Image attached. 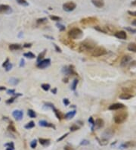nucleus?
Listing matches in <instances>:
<instances>
[{"label": "nucleus", "instance_id": "nucleus-1", "mask_svg": "<svg viewBox=\"0 0 136 150\" xmlns=\"http://www.w3.org/2000/svg\"><path fill=\"white\" fill-rule=\"evenodd\" d=\"M127 117H128V114L126 111H120V112L116 113L114 115L113 120L116 124H119L123 123L127 119Z\"/></svg>", "mask_w": 136, "mask_h": 150}, {"label": "nucleus", "instance_id": "nucleus-2", "mask_svg": "<svg viewBox=\"0 0 136 150\" xmlns=\"http://www.w3.org/2000/svg\"><path fill=\"white\" fill-rule=\"evenodd\" d=\"M82 31L77 27L73 28L71 29L69 32H68V36L70 38L73 39V40H77V39H80L82 37Z\"/></svg>", "mask_w": 136, "mask_h": 150}, {"label": "nucleus", "instance_id": "nucleus-3", "mask_svg": "<svg viewBox=\"0 0 136 150\" xmlns=\"http://www.w3.org/2000/svg\"><path fill=\"white\" fill-rule=\"evenodd\" d=\"M107 50L102 47V46H98V47H96L93 50H92V56L94 57H100V56H103L104 55L107 54Z\"/></svg>", "mask_w": 136, "mask_h": 150}, {"label": "nucleus", "instance_id": "nucleus-4", "mask_svg": "<svg viewBox=\"0 0 136 150\" xmlns=\"http://www.w3.org/2000/svg\"><path fill=\"white\" fill-rule=\"evenodd\" d=\"M76 5L73 2H67L63 5L64 10L67 12H70L73 11L76 9Z\"/></svg>", "mask_w": 136, "mask_h": 150}, {"label": "nucleus", "instance_id": "nucleus-5", "mask_svg": "<svg viewBox=\"0 0 136 150\" xmlns=\"http://www.w3.org/2000/svg\"><path fill=\"white\" fill-rule=\"evenodd\" d=\"M50 65H51V60L49 58H47V59H43L39 62H38L37 67L40 69H44L50 66Z\"/></svg>", "mask_w": 136, "mask_h": 150}, {"label": "nucleus", "instance_id": "nucleus-6", "mask_svg": "<svg viewBox=\"0 0 136 150\" xmlns=\"http://www.w3.org/2000/svg\"><path fill=\"white\" fill-rule=\"evenodd\" d=\"M95 43L92 40H85L82 43V46L87 50H93L95 49Z\"/></svg>", "mask_w": 136, "mask_h": 150}, {"label": "nucleus", "instance_id": "nucleus-7", "mask_svg": "<svg viewBox=\"0 0 136 150\" xmlns=\"http://www.w3.org/2000/svg\"><path fill=\"white\" fill-rule=\"evenodd\" d=\"M12 12V8L8 5H0V13L10 14Z\"/></svg>", "mask_w": 136, "mask_h": 150}, {"label": "nucleus", "instance_id": "nucleus-8", "mask_svg": "<svg viewBox=\"0 0 136 150\" xmlns=\"http://www.w3.org/2000/svg\"><path fill=\"white\" fill-rule=\"evenodd\" d=\"M12 115H13V117H14L17 121H21V120L23 118L24 113H23V111H21V110H15V111H13Z\"/></svg>", "mask_w": 136, "mask_h": 150}, {"label": "nucleus", "instance_id": "nucleus-9", "mask_svg": "<svg viewBox=\"0 0 136 150\" xmlns=\"http://www.w3.org/2000/svg\"><path fill=\"white\" fill-rule=\"evenodd\" d=\"M98 19L93 17H90V18H86L84 19L81 20V23L83 24H93L95 22H97Z\"/></svg>", "mask_w": 136, "mask_h": 150}, {"label": "nucleus", "instance_id": "nucleus-10", "mask_svg": "<svg viewBox=\"0 0 136 150\" xmlns=\"http://www.w3.org/2000/svg\"><path fill=\"white\" fill-rule=\"evenodd\" d=\"M131 61V57L130 55H124V56L122 57V60H121L120 65H121V66H122V67L126 66Z\"/></svg>", "mask_w": 136, "mask_h": 150}, {"label": "nucleus", "instance_id": "nucleus-11", "mask_svg": "<svg viewBox=\"0 0 136 150\" xmlns=\"http://www.w3.org/2000/svg\"><path fill=\"white\" fill-rule=\"evenodd\" d=\"M114 36L119 40H125L127 38V35L126 33L124 31H117L115 33Z\"/></svg>", "mask_w": 136, "mask_h": 150}, {"label": "nucleus", "instance_id": "nucleus-12", "mask_svg": "<svg viewBox=\"0 0 136 150\" xmlns=\"http://www.w3.org/2000/svg\"><path fill=\"white\" fill-rule=\"evenodd\" d=\"M125 108V105L122 103H114L109 106V110H118Z\"/></svg>", "mask_w": 136, "mask_h": 150}, {"label": "nucleus", "instance_id": "nucleus-13", "mask_svg": "<svg viewBox=\"0 0 136 150\" xmlns=\"http://www.w3.org/2000/svg\"><path fill=\"white\" fill-rule=\"evenodd\" d=\"M136 146V142L135 141H128L125 143L121 145V148H130V147H135Z\"/></svg>", "mask_w": 136, "mask_h": 150}, {"label": "nucleus", "instance_id": "nucleus-14", "mask_svg": "<svg viewBox=\"0 0 136 150\" xmlns=\"http://www.w3.org/2000/svg\"><path fill=\"white\" fill-rule=\"evenodd\" d=\"M92 3L97 8H102L104 6V0H92Z\"/></svg>", "mask_w": 136, "mask_h": 150}, {"label": "nucleus", "instance_id": "nucleus-15", "mask_svg": "<svg viewBox=\"0 0 136 150\" xmlns=\"http://www.w3.org/2000/svg\"><path fill=\"white\" fill-rule=\"evenodd\" d=\"M113 134V132L110 130V129H108L104 133H103V139H108L112 137Z\"/></svg>", "mask_w": 136, "mask_h": 150}, {"label": "nucleus", "instance_id": "nucleus-16", "mask_svg": "<svg viewBox=\"0 0 136 150\" xmlns=\"http://www.w3.org/2000/svg\"><path fill=\"white\" fill-rule=\"evenodd\" d=\"M104 125V122L102 119L101 118H98L95 121V126L97 129H100L101 127H103Z\"/></svg>", "mask_w": 136, "mask_h": 150}, {"label": "nucleus", "instance_id": "nucleus-17", "mask_svg": "<svg viewBox=\"0 0 136 150\" xmlns=\"http://www.w3.org/2000/svg\"><path fill=\"white\" fill-rule=\"evenodd\" d=\"M132 97H133L132 95H131L129 93H122L119 96V98L120 99H122V100H128V99H129Z\"/></svg>", "mask_w": 136, "mask_h": 150}, {"label": "nucleus", "instance_id": "nucleus-18", "mask_svg": "<svg viewBox=\"0 0 136 150\" xmlns=\"http://www.w3.org/2000/svg\"><path fill=\"white\" fill-rule=\"evenodd\" d=\"M39 126H42V127H52L54 129H55V127L54 124H51V123H48L46 121H39Z\"/></svg>", "mask_w": 136, "mask_h": 150}, {"label": "nucleus", "instance_id": "nucleus-19", "mask_svg": "<svg viewBox=\"0 0 136 150\" xmlns=\"http://www.w3.org/2000/svg\"><path fill=\"white\" fill-rule=\"evenodd\" d=\"M76 111L75 110L71 111H69V112H67V113L64 115V118H65V119H67V120L72 119V118L76 115Z\"/></svg>", "mask_w": 136, "mask_h": 150}, {"label": "nucleus", "instance_id": "nucleus-20", "mask_svg": "<svg viewBox=\"0 0 136 150\" xmlns=\"http://www.w3.org/2000/svg\"><path fill=\"white\" fill-rule=\"evenodd\" d=\"M9 49L11 51H15V50H19L21 49V46L20 44H11L9 46Z\"/></svg>", "mask_w": 136, "mask_h": 150}, {"label": "nucleus", "instance_id": "nucleus-21", "mask_svg": "<svg viewBox=\"0 0 136 150\" xmlns=\"http://www.w3.org/2000/svg\"><path fill=\"white\" fill-rule=\"evenodd\" d=\"M128 50L131 51L132 52H136V43H131L128 46Z\"/></svg>", "mask_w": 136, "mask_h": 150}, {"label": "nucleus", "instance_id": "nucleus-22", "mask_svg": "<svg viewBox=\"0 0 136 150\" xmlns=\"http://www.w3.org/2000/svg\"><path fill=\"white\" fill-rule=\"evenodd\" d=\"M39 142L41 145H44V146H46V145H49L50 144V139H43V138H40L39 139Z\"/></svg>", "mask_w": 136, "mask_h": 150}, {"label": "nucleus", "instance_id": "nucleus-23", "mask_svg": "<svg viewBox=\"0 0 136 150\" xmlns=\"http://www.w3.org/2000/svg\"><path fill=\"white\" fill-rule=\"evenodd\" d=\"M9 83L11 85L16 86L17 84H18V83H19V80H18V79H17V78H15V77H12V78L9 80Z\"/></svg>", "mask_w": 136, "mask_h": 150}, {"label": "nucleus", "instance_id": "nucleus-24", "mask_svg": "<svg viewBox=\"0 0 136 150\" xmlns=\"http://www.w3.org/2000/svg\"><path fill=\"white\" fill-rule=\"evenodd\" d=\"M14 95H15L14 97H12V98H11V99H9V100L6 101V103H7V104H11V103H12V102L15 101V99L18 96H21V94H20V93H18V94H15V93Z\"/></svg>", "mask_w": 136, "mask_h": 150}, {"label": "nucleus", "instance_id": "nucleus-25", "mask_svg": "<svg viewBox=\"0 0 136 150\" xmlns=\"http://www.w3.org/2000/svg\"><path fill=\"white\" fill-rule=\"evenodd\" d=\"M27 114H28L29 117H31V118H35L36 117V114L35 111L32 109H29L28 111H27Z\"/></svg>", "mask_w": 136, "mask_h": 150}, {"label": "nucleus", "instance_id": "nucleus-26", "mask_svg": "<svg viewBox=\"0 0 136 150\" xmlns=\"http://www.w3.org/2000/svg\"><path fill=\"white\" fill-rule=\"evenodd\" d=\"M24 56L26 57V58H30V59H33V58H34L36 57L35 55H34L33 53H32V52H27V53H24Z\"/></svg>", "mask_w": 136, "mask_h": 150}, {"label": "nucleus", "instance_id": "nucleus-27", "mask_svg": "<svg viewBox=\"0 0 136 150\" xmlns=\"http://www.w3.org/2000/svg\"><path fill=\"white\" fill-rule=\"evenodd\" d=\"M46 50H44L42 52H41V53L39 55V56H38V58H37V63L39 62L40 61H42V59L44 58V56H45V55H46Z\"/></svg>", "mask_w": 136, "mask_h": 150}, {"label": "nucleus", "instance_id": "nucleus-28", "mask_svg": "<svg viewBox=\"0 0 136 150\" xmlns=\"http://www.w3.org/2000/svg\"><path fill=\"white\" fill-rule=\"evenodd\" d=\"M78 80H76V79H75L73 81V83H72V85H71V89L72 90H76V86H77V84H78Z\"/></svg>", "mask_w": 136, "mask_h": 150}, {"label": "nucleus", "instance_id": "nucleus-29", "mask_svg": "<svg viewBox=\"0 0 136 150\" xmlns=\"http://www.w3.org/2000/svg\"><path fill=\"white\" fill-rule=\"evenodd\" d=\"M16 1L19 5H21L24 6H28V5H29L26 0H16Z\"/></svg>", "mask_w": 136, "mask_h": 150}, {"label": "nucleus", "instance_id": "nucleus-30", "mask_svg": "<svg viewBox=\"0 0 136 150\" xmlns=\"http://www.w3.org/2000/svg\"><path fill=\"white\" fill-rule=\"evenodd\" d=\"M35 127V123L33 122V121H30V122H29L28 124H27L26 125H25V128L26 129H31V128H33V127Z\"/></svg>", "mask_w": 136, "mask_h": 150}, {"label": "nucleus", "instance_id": "nucleus-31", "mask_svg": "<svg viewBox=\"0 0 136 150\" xmlns=\"http://www.w3.org/2000/svg\"><path fill=\"white\" fill-rule=\"evenodd\" d=\"M53 110H54V111H55V113L56 117H57L59 120H61V119L62 118V114H61V113L58 110H57L56 108H54Z\"/></svg>", "mask_w": 136, "mask_h": 150}, {"label": "nucleus", "instance_id": "nucleus-32", "mask_svg": "<svg viewBox=\"0 0 136 150\" xmlns=\"http://www.w3.org/2000/svg\"><path fill=\"white\" fill-rule=\"evenodd\" d=\"M41 87L42 89H44L45 91H48L50 89V85L49 84H47V83H43L41 85Z\"/></svg>", "mask_w": 136, "mask_h": 150}, {"label": "nucleus", "instance_id": "nucleus-33", "mask_svg": "<svg viewBox=\"0 0 136 150\" xmlns=\"http://www.w3.org/2000/svg\"><path fill=\"white\" fill-rule=\"evenodd\" d=\"M50 18H51L52 21H59L61 20V18L58 17V16H55V15H51V16H50Z\"/></svg>", "mask_w": 136, "mask_h": 150}, {"label": "nucleus", "instance_id": "nucleus-34", "mask_svg": "<svg viewBox=\"0 0 136 150\" xmlns=\"http://www.w3.org/2000/svg\"><path fill=\"white\" fill-rule=\"evenodd\" d=\"M79 126H77V125H76V124H74V125H73V126H71L70 127V131H76V130H79Z\"/></svg>", "mask_w": 136, "mask_h": 150}, {"label": "nucleus", "instance_id": "nucleus-35", "mask_svg": "<svg viewBox=\"0 0 136 150\" xmlns=\"http://www.w3.org/2000/svg\"><path fill=\"white\" fill-rule=\"evenodd\" d=\"M46 21H47L46 18H39L36 21V22H37V24H42V23H45Z\"/></svg>", "mask_w": 136, "mask_h": 150}, {"label": "nucleus", "instance_id": "nucleus-36", "mask_svg": "<svg viewBox=\"0 0 136 150\" xmlns=\"http://www.w3.org/2000/svg\"><path fill=\"white\" fill-rule=\"evenodd\" d=\"M36 145H37V141H36V139H33V140L31 142V143H30V146H31L32 148H35L36 147Z\"/></svg>", "mask_w": 136, "mask_h": 150}, {"label": "nucleus", "instance_id": "nucleus-37", "mask_svg": "<svg viewBox=\"0 0 136 150\" xmlns=\"http://www.w3.org/2000/svg\"><path fill=\"white\" fill-rule=\"evenodd\" d=\"M12 67H13V65H12V63L9 62V63L5 67V68H6V71H9L12 68Z\"/></svg>", "mask_w": 136, "mask_h": 150}, {"label": "nucleus", "instance_id": "nucleus-38", "mask_svg": "<svg viewBox=\"0 0 136 150\" xmlns=\"http://www.w3.org/2000/svg\"><path fill=\"white\" fill-rule=\"evenodd\" d=\"M5 146H6L7 148H14V149H15V145H14L13 142L6 143V144H5Z\"/></svg>", "mask_w": 136, "mask_h": 150}, {"label": "nucleus", "instance_id": "nucleus-39", "mask_svg": "<svg viewBox=\"0 0 136 150\" xmlns=\"http://www.w3.org/2000/svg\"><path fill=\"white\" fill-rule=\"evenodd\" d=\"M88 122L92 125V130H94L93 129H94V126H95V121H94V120H93V117H89V119H88Z\"/></svg>", "mask_w": 136, "mask_h": 150}, {"label": "nucleus", "instance_id": "nucleus-40", "mask_svg": "<svg viewBox=\"0 0 136 150\" xmlns=\"http://www.w3.org/2000/svg\"><path fill=\"white\" fill-rule=\"evenodd\" d=\"M88 144H89V141L87 140V139H83V140H82V142H80V145H88Z\"/></svg>", "mask_w": 136, "mask_h": 150}, {"label": "nucleus", "instance_id": "nucleus-41", "mask_svg": "<svg viewBox=\"0 0 136 150\" xmlns=\"http://www.w3.org/2000/svg\"><path fill=\"white\" fill-rule=\"evenodd\" d=\"M125 30L128 31V32L131 33V34H135L136 33V29H133L131 27H125Z\"/></svg>", "mask_w": 136, "mask_h": 150}, {"label": "nucleus", "instance_id": "nucleus-42", "mask_svg": "<svg viewBox=\"0 0 136 150\" xmlns=\"http://www.w3.org/2000/svg\"><path fill=\"white\" fill-rule=\"evenodd\" d=\"M56 25H57V27L60 29V31H63L65 30V27H64V25H62V24H57Z\"/></svg>", "mask_w": 136, "mask_h": 150}, {"label": "nucleus", "instance_id": "nucleus-43", "mask_svg": "<svg viewBox=\"0 0 136 150\" xmlns=\"http://www.w3.org/2000/svg\"><path fill=\"white\" fill-rule=\"evenodd\" d=\"M95 29L96 31H100V32H102V33H104V34H107V32H106L105 31H104L103 29L100 28V27H98V26H96V27H95Z\"/></svg>", "mask_w": 136, "mask_h": 150}, {"label": "nucleus", "instance_id": "nucleus-44", "mask_svg": "<svg viewBox=\"0 0 136 150\" xmlns=\"http://www.w3.org/2000/svg\"><path fill=\"white\" fill-rule=\"evenodd\" d=\"M8 129H9V130H12V131H13V132H15V127L13 126L12 124H11L8 127Z\"/></svg>", "mask_w": 136, "mask_h": 150}, {"label": "nucleus", "instance_id": "nucleus-45", "mask_svg": "<svg viewBox=\"0 0 136 150\" xmlns=\"http://www.w3.org/2000/svg\"><path fill=\"white\" fill-rule=\"evenodd\" d=\"M67 135H69V133H66L65 134H64V135H63L61 137H60L59 139H58V140H57V141H58V142H60V141H61V140H62V139H64V138H65V137H66Z\"/></svg>", "mask_w": 136, "mask_h": 150}, {"label": "nucleus", "instance_id": "nucleus-46", "mask_svg": "<svg viewBox=\"0 0 136 150\" xmlns=\"http://www.w3.org/2000/svg\"><path fill=\"white\" fill-rule=\"evenodd\" d=\"M63 102H64V104L67 106V105H68L69 104H70V101L67 99H63Z\"/></svg>", "mask_w": 136, "mask_h": 150}, {"label": "nucleus", "instance_id": "nucleus-47", "mask_svg": "<svg viewBox=\"0 0 136 150\" xmlns=\"http://www.w3.org/2000/svg\"><path fill=\"white\" fill-rule=\"evenodd\" d=\"M54 46H55V49H56V51H57L58 52H62L61 49V48H59L56 44H54Z\"/></svg>", "mask_w": 136, "mask_h": 150}, {"label": "nucleus", "instance_id": "nucleus-48", "mask_svg": "<svg viewBox=\"0 0 136 150\" xmlns=\"http://www.w3.org/2000/svg\"><path fill=\"white\" fill-rule=\"evenodd\" d=\"M128 14H129L131 16H136V11L134 12H131V11H128Z\"/></svg>", "mask_w": 136, "mask_h": 150}, {"label": "nucleus", "instance_id": "nucleus-49", "mask_svg": "<svg viewBox=\"0 0 136 150\" xmlns=\"http://www.w3.org/2000/svg\"><path fill=\"white\" fill-rule=\"evenodd\" d=\"M7 93L8 94H15V89H9V90H7Z\"/></svg>", "mask_w": 136, "mask_h": 150}, {"label": "nucleus", "instance_id": "nucleus-50", "mask_svg": "<svg viewBox=\"0 0 136 150\" xmlns=\"http://www.w3.org/2000/svg\"><path fill=\"white\" fill-rule=\"evenodd\" d=\"M9 63V58H7V59L6 60V62H4V63L3 64V67H6Z\"/></svg>", "mask_w": 136, "mask_h": 150}, {"label": "nucleus", "instance_id": "nucleus-51", "mask_svg": "<svg viewBox=\"0 0 136 150\" xmlns=\"http://www.w3.org/2000/svg\"><path fill=\"white\" fill-rule=\"evenodd\" d=\"M24 65H25V61H24V59H21V63H20V67H23V66H24Z\"/></svg>", "mask_w": 136, "mask_h": 150}, {"label": "nucleus", "instance_id": "nucleus-52", "mask_svg": "<svg viewBox=\"0 0 136 150\" xmlns=\"http://www.w3.org/2000/svg\"><path fill=\"white\" fill-rule=\"evenodd\" d=\"M32 46V44L31 43H25L24 45V48H30V47H31Z\"/></svg>", "mask_w": 136, "mask_h": 150}, {"label": "nucleus", "instance_id": "nucleus-53", "mask_svg": "<svg viewBox=\"0 0 136 150\" xmlns=\"http://www.w3.org/2000/svg\"><path fill=\"white\" fill-rule=\"evenodd\" d=\"M64 150H74V149H73L72 147L67 145V146H65V147H64Z\"/></svg>", "mask_w": 136, "mask_h": 150}, {"label": "nucleus", "instance_id": "nucleus-54", "mask_svg": "<svg viewBox=\"0 0 136 150\" xmlns=\"http://www.w3.org/2000/svg\"><path fill=\"white\" fill-rule=\"evenodd\" d=\"M52 93H54V94H56V93H57V89L55 88L54 89H52Z\"/></svg>", "mask_w": 136, "mask_h": 150}, {"label": "nucleus", "instance_id": "nucleus-55", "mask_svg": "<svg viewBox=\"0 0 136 150\" xmlns=\"http://www.w3.org/2000/svg\"><path fill=\"white\" fill-rule=\"evenodd\" d=\"M45 37H46V38H49V40H54V38H53V37H49V36H46V35H45Z\"/></svg>", "mask_w": 136, "mask_h": 150}, {"label": "nucleus", "instance_id": "nucleus-56", "mask_svg": "<svg viewBox=\"0 0 136 150\" xmlns=\"http://www.w3.org/2000/svg\"><path fill=\"white\" fill-rule=\"evenodd\" d=\"M132 25H134V26H136V19L135 20H134L133 21H132Z\"/></svg>", "mask_w": 136, "mask_h": 150}, {"label": "nucleus", "instance_id": "nucleus-57", "mask_svg": "<svg viewBox=\"0 0 136 150\" xmlns=\"http://www.w3.org/2000/svg\"><path fill=\"white\" fill-rule=\"evenodd\" d=\"M6 89V87H4V86H0V91L1 90H5Z\"/></svg>", "mask_w": 136, "mask_h": 150}, {"label": "nucleus", "instance_id": "nucleus-58", "mask_svg": "<svg viewBox=\"0 0 136 150\" xmlns=\"http://www.w3.org/2000/svg\"><path fill=\"white\" fill-rule=\"evenodd\" d=\"M6 150H14V148H7Z\"/></svg>", "mask_w": 136, "mask_h": 150}, {"label": "nucleus", "instance_id": "nucleus-59", "mask_svg": "<svg viewBox=\"0 0 136 150\" xmlns=\"http://www.w3.org/2000/svg\"></svg>", "mask_w": 136, "mask_h": 150}]
</instances>
